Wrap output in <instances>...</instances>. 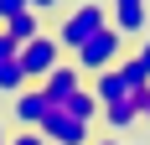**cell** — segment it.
I'll list each match as a JSON object with an SVG mask.
<instances>
[{
    "label": "cell",
    "instance_id": "1",
    "mask_svg": "<svg viewBox=\"0 0 150 145\" xmlns=\"http://www.w3.org/2000/svg\"><path fill=\"white\" fill-rule=\"evenodd\" d=\"M104 26H109V5H98V0H78V5L62 11V21L52 26V36H57L62 52H78V47L88 42V36H98Z\"/></svg>",
    "mask_w": 150,
    "mask_h": 145
},
{
    "label": "cell",
    "instance_id": "2",
    "mask_svg": "<svg viewBox=\"0 0 150 145\" xmlns=\"http://www.w3.org/2000/svg\"><path fill=\"white\" fill-rule=\"evenodd\" d=\"M124 47H129V42H124L119 31H114V26H104L98 36H88V42H83V47L73 52V68L83 72V78H98V72H109V68H119V62L129 57Z\"/></svg>",
    "mask_w": 150,
    "mask_h": 145
},
{
    "label": "cell",
    "instance_id": "3",
    "mask_svg": "<svg viewBox=\"0 0 150 145\" xmlns=\"http://www.w3.org/2000/svg\"><path fill=\"white\" fill-rule=\"evenodd\" d=\"M57 62H67V57H62V47H57V36H52V31H47V36H36L31 47H21V72H26L31 88H42L47 72L57 68Z\"/></svg>",
    "mask_w": 150,
    "mask_h": 145
},
{
    "label": "cell",
    "instance_id": "4",
    "mask_svg": "<svg viewBox=\"0 0 150 145\" xmlns=\"http://www.w3.org/2000/svg\"><path fill=\"white\" fill-rule=\"evenodd\" d=\"M52 109H57V104L47 99V88H21V93L11 99V119H16V130H42Z\"/></svg>",
    "mask_w": 150,
    "mask_h": 145
},
{
    "label": "cell",
    "instance_id": "5",
    "mask_svg": "<svg viewBox=\"0 0 150 145\" xmlns=\"http://www.w3.org/2000/svg\"><path fill=\"white\" fill-rule=\"evenodd\" d=\"M42 140L47 145H93V130L83 124V119H73L67 109H52L42 124Z\"/></svg>",
    "mask_w": 150,
    "mask_h": 145
},
{
    "label": "cell",
    "instance_id": "6",
    "mask_svg": "<svg viewBox=\"0 0 150 145\" xmlns=\"http://www.w3.org/2000/svg\"><path fill=\"white\" fill-rule=\"evenodd\" d=\"M145 0H109V26L119 31L124 42H129V36H145Z\"/></svg>",
    "mask_w": 150,
    "mask_h": 145
},
{
    "label": "cell",
    "instance_id": "7",
    "mask_svg": "<svg viewBox=\"0 0 150 145\" xmlns=\"http://www.w3.org/2000/svg\"><path fill=\"white\" fill-rule=\"evenodd\" d=\"M42 88H47V99H52V104H67L73 93H83V88H88V78H83L73 62H57V68L47 72V83H42Z\"/></svg>",
    "mask_w": 150,
    "mask_h": 145
},
{
    "label": "cell",
    "instance_id": "8",
    "mask_svg": "<svg viewBox=\"0 0 150 145\" xmlns=\"http://www.w3.org/2000/svg\"><path fill=\"white\" fill-rule=\"evenodd\" d=\"M88 93L98 99V109H114V104H124L135 88L124 83V72H119V68H109V72H98V78H88Z\"/></svg>",
    "mask_w": 150,
    "mask_h": 145
},
{
    "label": "cell",
    "instance_id": "9",
    "mask_svg": "<svg viewBox=\"0 0 150 145\" xmlns=\"http://www.w3.org/2000/svg\"><path fill=\"white\" fill-rule=\"evenodd\" d=\"M5 36H11L16 47H31L36 36H47V26H42L36 11H26V16H16V21H5Z\"/></svg>",
    "mask_w": 150,
    "mask_h": 145
},
{
    "label": "cell",
    "instance_id": "10",
    "mask_svg": "<svg viewBox=\"0 0 150 145\" xmlns=\"http://www.w3.org/2000/svg\"><path fill=\"white\" fill-rule=\"evenodd\" d=\"M21 88H31L26 72H21V57H16V62H0V93H11V99H16Z\"/></svg>",
    "mask_w": 150,
    "mask_h": 145
},
{
    "label": "cell",
    "instance_id": "11",
    "mask_svg": "<svg viewBox=\"0 0 150 145\" xmlns=\"http://www.w3.org/2000/svg\"><path fill=\"white\" fill-rule=\"evenodd\" d=\"M119 72H124V83H129V88H150V68L135 57V52H129V57L119 62Z\"/></svg>",
    "mask_w": 150,
    "mask_h": 145
},
{
    "label": "cell",
    "instance_id": "12",
    "mask_svg": "<svg viewBox=\"0 0 150 145\" xmlns=\"http://www.w3.org/2000/svg\"><path fill=\"white\" fill-rule=\"evenodd\" d=\"M26 11H31V0H0V26L16 21V16H26Z\"/></svg>",
    "mask_w": 150,
    "mask_h": 145
},
{
    "label": "cell",
    "instance_id": "13",
    "mask_svg": "<svg viewBox=\"0 0 150 145\" xmlns=\"http://www.w3.org/2000/svg\"><path fill=\"white\" fill-rule=\"evenodd\" d=\"M5 145H47V140H42V130H16Z\"/></svg>",
    "mask_w": 150,
    "mask_h": 145
},
{
    "label": "cell",
    "instance_id": "14",
    "mask_svg": "<svg viewBox=\"0 0 150 145\" xmlns=\"http://www.w3.org/2000/svg\"><path fill=\"white\" fill-rule=\"evenodd\" d=\"M16 57H21V47H16L11 36H5V26H0V62H16Z\"/></svg>",
    "mask_w": 150,
    "mask_h": 145
},
{
    "label": "cell",
    "instance_id": "15",
    "mask_svg": "<svg viewBox=\"0 0 150 145\" xmlns=\"http://www.w3.org/2000/svg\"><path fill=\"white\" fill-rule=\"evenodd\" d=\"M57 5H62V0H31V11H36V16H52Z\"/></svg>",
    "mask_w": 150,
    "mask_h": 145
},
{
    "label": "cell",
    "instance_id": "16",
    "mask_svg": "<svg viewBox=\"0 0 150 145\" xmlns=\"http://www.w3.org/2000/svg\"><path fill=\"white\" fill-rule=\"evenodd\" d=\"M135 57H140V62H145V68H150V31H145V36H140V47H135Z\"/></svg>",
    "mask_w": 150,
    "mask_h": 145
},
{
    "label": "cell",
    "instance_id": "17",
    "mask_svg": "<svg viewBox=\"0 0 150 145\" xmlns=\"http://www.w3.org/2000/svg\"><path fill=\"white\" fill-rule=\"evenodd\" d=\"M93 145H124V140H119V135H98Z\"/></svg>",
    "mask_w": 150,
    "mask_h": 145
},
{
    "label": "cell",
    "instance_id": "18",
    "mask_svg": "<svg viewBox=\"0 0 150 145\" xmlns=\"http://www.w3.org/2000/svg\"><path fill=\"white\" fill-rule=\"evenodd\" d=\"M145 124H150V99H145Z\"/></svg>",
    "mask_w": 150,
    "mask_h": 145
},
{
    "label": "cell",
    "instance_id": "19",
    "mask_svg": "<svg viewBox=\"0 0 150 145\" xmlns=\"http://www.w3.org/2000/svg\"><path fill=\"white\" fill-rule=\"evenodd\" d=\"M0 145H5V130H0Z\"/></svg>",
    "mask_w": 150,
    "mask_h": 145
}]
</instances>
